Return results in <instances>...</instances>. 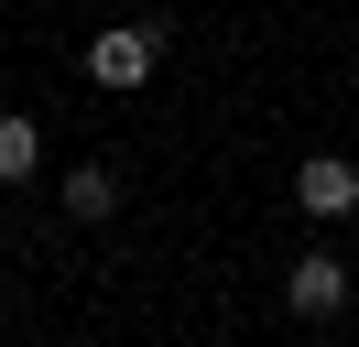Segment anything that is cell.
<instances>
[{
	"instance_id": "1",
	"label": "cell",
	"mask_w": 359,
	"mask_h": 347,
	"mask_svg": "<svg viewBox=\"0 0 359 347\" xmlns=\"http://www.w3.org/2000/svg\"><path fill=\"white\" fill-rule=\"evenodd\" d=\"M163 43H175V22H98L88 33V87L98 98H142V87H153V65H163Z\"/></svg>"
},
{
	"instance_id": "2",
	"label": "cell",
	"mask_w": 359,
	"mask_h": 347,
	"mask_svg": "<svg viewBox=\"0 0 359 347\" xmlns=\"http://www.w3.org/2000/svg\"><path fill=\"white\" fill-rule=\"evenodd\" d=\"M348 304H359V271H348L337 250H294V260H283V315H294V325H337Z\"/></svg>"
},
{
	"instance_id": "3",
	"label": "cell",
	"mask_w": 359,
	"mask_h": 347,
	"mask_svg": "<svg viewBox=\"0 0 359 347\" xmlns=\"http://www.w3.org/2000/svg\"><path fill=\"white\" fill-rule=\"evenodd\" d=\"M294 206H305L316 228L359 217V163H348V152H305V163H294Z\"/></svg>"
},
{
	"instance_id": "4",
	"label": "cell",
	"mask_w": 359,
	"mask_h": 347,
	"mask_svg": "<svg viewBox=\"0 0 359 347\" xmlns=\"http://www.w3.org/2000/svg\"><path fill=\"white\" fill-rule=\"evenodd\" d=\"M55 206H66L76 228H109V217H120V174L109 163H66V174H55Z\"/></svg>"
},
{
	"instance_id": "5",
	"label": "cell",
	"mask_w": 359,
	"mask_h": 347,
	"mask_svg": "<svg viewBox=\"0 0 359 347\" xmlns=\"http://www.w3.org/2000/svg\"><path fill=\"white\" fill-rule=\"evenodd\" d=\"M33 174H44V120L0 108V185H33Z\"/></svg>"
},
{
	"instance_id": "6",
	"label": "cell",
	"mask_w": 359,
	"mask_h": 347,
	"mask_svg": "<svg viewBox=\"0 0 359 347\" xmlns=\"http://www.w3.org/2000/svg\"><path fill=\"white\" fill-rule=\"evenodd\" d=\"M0 228H11V185H0Z\"/></svg>"
}]
</instances>
